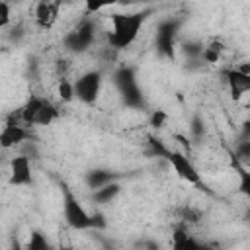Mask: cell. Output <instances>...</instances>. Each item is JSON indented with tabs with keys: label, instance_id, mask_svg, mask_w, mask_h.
I'll use <instances>...</instances> for the list:
<instances>
[{
	"label": "cell",
	"instance_id": "9",
	"mask_svg": "<svg viewBox=\"0 0 250 250\" xmlns=\"http://www.w3.org/2000/svg\"><path fill=\"white\" fill-rule=\"evenodd\" d=\"M25 127L27 125H23L18 119V115L14 113L12 119H8L2 125V131H0V145H2V148H12V146H18L23 141H27L29 139V131Z\"/></svg>",
	"mask_w": 250,
	"mask_h": 250
},
{
	"label": "cell",
	"instance_id": "22",
	"mask_svg": "<svg viewBox=\"0 0 250 250\" xmlns=\"http://www.w3.org/2000/svg\"><path fill=\"white\" fill-rule=\"evenodd\" d=\"M51 244L47 242V238L41 232H31L29 240H27V250H47Z\"/></svg>",
	"mask_w": 250,
	"mask_h": 250
},
{
	"label": "cell",
	"instance_id": "19",
	"mask_svg": "<svg viewBox=\"0 0 250 250\" xmlns=\"http://www.w3.org/2000/svg\"><path fill=\"white\" fill-rule=\"evenodd\" d=\"M57 94L62 102H72L76 98V90H74V82L68 80L66 76H61L59 86H57Z\"/></svg>",
	"mask_w": 250,
	"mask_h": 250
},
{
	"label": "cell",
	"instance_id": "21",
	"mask_svg": "<svg viewBox=\"0 0 250 250\" xmlns=\"http://www.w3.org/2000/svg\"><path fill=\"white\" fill-rule=\"evenodd\" d=\"M203 43H197V41H188V43H184V55L188 57V59H191V61H201V53H203Z\"/></svg>",
	"mask_w": 250,
	"mask_h": 250
},
{
	"label": "cell",
	"instance_id": "27",
	"mask_svg": "<svg viewBox=\"0 0 250 250\" xmlns=\"http://www.w3.org/2000/svg\"><path fill=\"white\" fill-rule=\"evenodd\" d=\"M104 227H105L104 215H100V213H94V215H92V229H104Z\"/></svg>",
	"mask_w": 250,
	"mask_h": 250
},
{
	"label": "cell",
	"instance_id": "31",
	"mask_svg": "<svg viewBox=\"0 0 250 250\" xmlns=\"http://www.w3.org/2000/svg\"><path fill=\"white\" fill-rule=\"evenodd\" d=\"M57 2H59V4H61V6H62V4H68V2H70V0H57Z\"/></svg>",
	"mask_w": 250,
	"mask_h": 250
},
{
	"label": "cell",
	"instance_id": "30",
	"mask_svg": "<svg viewBox=\"0 0 250 250\" xmlns=\"http://www.w3.org/2000/svg\"><path fill=\"white\" fill-rule=\"evenodd\" d=\"M236 68H240L242 72H248V74H250V62H244V64H240V66H236Z\"/></svg>",
	"mask_w": 250,
	"mask_h": 250
},
{
	"label": "cell",
	"instance_id": "20",
	"mask_svg": "<svg viewBox=\"0 0 250 250\" xmlns=\"http://www.w3.org/2000/svg\"><path fill=\"white\" fill-rule=\"evenodd\" d=\"M82 2H84L86 14L92 16V14L102 12L104 8H109V6H113V4H119L121 0H82Z\"/></svg>",
	"mask_w": 250,
	"mask_h": 250
},
{
	"label": "cell",
	"instance_id": "8",
	"mask_svg": "<svg viewBox=\"0 0 250 250\" xmlns=\"http://www.w3.org/2000/svg\"><path fill=\"white\" fill-rule=\"evenodd\" d=\"M178 27L180 23L174 21V20H166L162 21L158 27H156V51L162 55V57H168V59H174L176 51V33H178Z\"/></svg>",
	"mask_w": 250,
	"mask_h": 250
},
{
	"label": "cell",
	"instance_id": "2",
	"mask_svg": "<svg viewBox=\"0 0 250 250\" xmlns=\"http://www.w3.org/2000/svg\"><path fill=\"white\" fill-rule=\"evenodd\" d=\"M18 119L31 127V125H39V127H47L51 125L55 119H59V109L53 102H49L47 98L41 96H29L27 102L18 109Z\"/></svg>",
	"mask_w": 250,
	"mask_h": 250
},
{
	"label": "cell",
	"instance_id": "10",
	"mask_svg": "<svg viewBox=\"0 0 250 250\" xmlns=\"http://www.w3.org/2000/svg\"><path fill=\"white\" fill-rule=\"evenodd\" d=\"M10 184L12 186H31L33 174H31V162L25 154H16L10 160Z\"/></svg>",
	"mask_w": 250,
	"mask_h": 250
},
{
	"label": "cell",
	"instance_id": "4",
	"mask_svg": "<svg viewBox=\"0 0 250 250\" xmlns=\"http://www.w3.org/2000/svg\"><path fill=\"white\" fill-rule=\"evenodd\" d=\"M113 82H115V86H117V90H119L125 105H129V107H143L145 100H143L141 88L137 84L135 70L131 66H121L119 70H115Z\"/></svg>",
	"mask_w": 250,
	"mask_h": 250
},
{
	"label": "cell",
	"instance_id": "28",
	"mask_svg": "<svg viewBox=\"0 0 250 250\" xmlns=\"http://www.w3.org/2000/svg\"><path fill=\"white\" fill-rule=\"evenodd\" d=\"M240 139H250V117L242 123V131H240Z\"/></svg>",
	"mask_w": 250,
	"mask_h": 250
},
{
	"label": "cell",
	"instance_id": "1",
	"mask_svg": "<svg viewBox=\"0 0 250 250\" xmlns=\"http://www.w3.org/2000/svg\"><path fill=\"white\" fill-rule=\"evenodd\" d=\"M150 10H143V12H131V14H111L109 21H111V31L107 35V41L113 49L121 51L127 49L129 45L135 43V39L139 37L146 18H148Z\"/></svg>",
	"mask_w": 250,
	"mask_h": 250
},
{
	"label": "cell",
	"instance_id": "12",
	"mask_svg": "<svg viewBox=\"0 0 250 250\" xmlns=\"http://www.w3.org/2000/svg\"><path fill=\"white\" fill-rule=\"evenodd\" d=\"M59 8L61 4L57 0H37L35 4V23L41 27V29H51L59 18Z\"/></svg>",
	"mask_w": 250,
	"mask_h": 250
},
{
	"label": "cell",
	"instance_id": "25",
	"mask_svg": "<svg viewBox=\"0 0 250 250\" xmlns=\"http://www.w3.org/2000/svg\"><path fill=\"white\" fill-rule=\"evenodd\" d=\"M189 131H191V137H193V139H201L203 133H205L203 121H201L199 117H193V119H191V125H189Z\"/></svg>",
	"mask_w": 250,
	"mask_h": 250
},
{
	"label": "cell",
	"instance_id": "3",
	"mask_svg": "<svg viewBox=\"0 0 250 250\" xmlns=\"http://www.w3.org/2000/svg\"><path fill=\"white\" fill-rule=\"evenodd\" d=\"M62 215L70 229L76 230L92 229V215L84 209V205L66 186H62Z\"/></svg>",
	"mask_w": 250,
	"mask_h": 250
},
{
	"label": "cell",
	"instance_id": "16",
	"mask_svg": "<svg viewBox=\"0 0 250 250\" xmlns=\"http://www.w3.org/2000/svg\"><path fill=\"white\" fill-rule=\"evenodd\" d=\"M232 168L238 176V191L250 201V168L236 162V160H232Z\"/></svg>",
	"mask_w": 250,
	"mask_h": 250
},
{
	"label": "cell",
	"instance_id": "24",
	"mask_svg": "<svg viewBox=\"0 0 250 250\" xmlns=\"http://www.w3.org/2000/svg\"><path fill=\"white\" fill-rule=\"evenodd\" d=\"M10 21H12L10 0H2V2H0V27H8Z\"/></svg>",
	"mask_w": 250,
	"mask_h": 250
},
{
	"label": "cell",
	"instance_id": "14",
	"mask_svg": "<svg viewBox=\"0 0 250 250\" xmlns=\"http://www.w3.org/2000/svg\"><path fill=\"white\" fill-rule=\"evenodd\" d=\"M113 180H115V174L109 172V170H102V168L86 172V178H84V182H86V186L90 189H98V188H102V186H105V184H109Z\"/></svg>",
	"mask_w": 250,
	"mask_h": 250
},
{
	"label": "cell",
	"instance_id": "23",
	"mask_svg": "<svg viewBox=\"0 0 250 250\" xmlns=\"http://www.w3.org/2000/svg\"><path fill=\"white\" fill-rule=\"evenodd\" d=\"M166 121H168V113L164 109H154L150 113V119H148V123H150L152 129H162L166 125Z\"/></svg>",
	"mask_w": 250,
	"mask_h": 250
},
{
	"label": "cell",
	"instance_id": "7",
	"mask_svg": "<svg viewBox=\"0 0 250 250\" xmlns=\"http://www.w3.org/2000/svg\"><path fill=\"white\" fill-rule=\"evenodd\" d=\"M102 72L100 70H88L84 74H80L76 80H74V90H76V98L86 104V105H92L98 102L100 98V92H102Z\"/></svg>",
	"mask_w": 250,
	"mask_h": 250
},
{
	"label": "cell",
	"instance_id": "6",
	"mask_svg": "<svg viewBox=\"0 0 250 250\" xmlns=\"http://www.w3.org/2000/svg\"><path fill=\"white\" fill-rule=\"evenodd\" d=\"M164 158L168 160V164L172 166V170L176 172L178 178H182L184 182H188L191 186H197V188L201 186V174L197 172L195 164L191 162V158L186 152L168 148L166 154H164Z\"/></svg>",
	"mask_w": 250,
	"mask_h": 250
},
{
	"label": "cell",
	"instance_id": "29",
	"mask_svg": "<svg viewBox=\"0 0 250 250\" xmlns=\"http://www.w3.org/2000/svg\"><path fill=\"white\" fill-rule=\"evenodd\" d=\"M174 139H176V141H180V143H182V146L189 148V143H188V139H186L184 135H174Z\"/></svg>",
	"mask_w": 250,
	"mask_h": 250
},
{
	"label": "cell",
	"instance_id": "5",
	"mask_svg": "<svg viewBox=\"0 0 250 250\" xmlns=\"http://www.w3.org/2000/svg\"><path fill=\"white\" fill-rule=\"evenodd\" d=\"M94 39H96V23L90 16H86L72 31H68L62 37V45L70 53H84L92 47Z\"/></svg>",
	"mask_w": 250,
	"mask_h": 250
},
{
	"label": "cell",
	"instance_id": "11",
	"mask_svg": "<svg viewBox=\"0 0 250 250\" xmlns=\"http://www.w3.org/2000/svg\"><path fill=\"white\" fill-rule=\"evenodd\" d=\"M225 76H227L229 94L234 102L242 100L244 94L250 92V74L248 72H242L240 68H229V70H225Z\"/></svg>",
	"mask_w": 250,
	"mask_h": 250
},
{
	"label": "cell",
	"instance_id": "13",
	"mask_svg": "<svg viewBox=\"0 0 250 250\" xmlns=\"http://www.w3.org/2000/svg\"><path fill=\"white\" fill-rule=\"evenodd\" d=\"M119 191H121V186L113 180V182H109L98 189H92V201H96L98 205H105V203L113 201L119 195Z\"/></svg>",
	"mask_w": 250,
	"mask_h": 250
},
{
	"label": "cell",
	"instance_id": "15",
	"mask_svg": "<svg viewBox=\"0 0 250 250\" xmlns=\"http://www.w3.org/2000/svg\"><path fill=\"white\" fill-rule=\"evenodd\" d=\"M199 246L201 244L184 227L174 229V232H172V248H176V250H188V248H199Z\"/></svg>",
	"mask_w": 250,
	"mask_h": 250
},
{
	"label": "cell",
	"instance_id": "18",
	"mask_svg": "<svg viewBox=\"0 0 250 250\" xmlns=\"http://www.w3.org/2000/svg\"><path fill=\"white\" fill-rule=\"evenodd\" d=\"M232 160L244 164V166H250V139H240L236 145H234V156Z\"/></svg>",
	"mask_w": 250,
	"mask_h": 250
},
{
	"label": "cell",
	"instance_id": "26",
	"mask_svg": "<svg viewBox=\"0 0 250 250\" xmlns=\"http://www.w3.org/2000/svg\"><path fill=\"white\" fill-rule=\"evenodd\" d=\"M182 219H184L186 223H197V221L201 219V213H199L197 209H191V207H188V209L184 211Z\"/></svg>",
	"mask_w": 250,
	"mask_h": 250
},
{
	"label": "cell",
	"instance_id": "17",
	"mask_svg": "<svg viewBox=\"0 0 250 250\" xmlns=\"http://www.w3.org/2000/svg\"><path fill=\"white\" fill-rule=\"evenodd\" d=\"M221 53H223V43H221V41H211V43H207V45L203 47L201 61L207 62V64H215V62H219Z\"/></svg>",
	"mask_w": 250,
	"mask_h": 250
}]
</instances>
